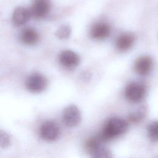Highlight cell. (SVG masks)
Masks as SVG:
<instances>
[{
	"label": "cell",
	"instance_id": "cell-7",
	"mask_svg": "<svg viewBox=\"0 0 158 158\" xmlns=\"http://www.w3.org/2000/svg\"><path fill=\"white\" fill-rule=\"evenodd\" d=\"M59 62L64 67L72 69L78 65L80 57L75 52L70 50H65L60 53Z\"/></svg>",
	"mask_w": 158,
	"mask_h": 158
},
{
	"label": "cell",
	"instance_id": "cell-20",
	"mask_svg": "<svg viewBox=\"0 0 158 158\" xmlns=\"http://www.w3.org/2000/svg\"><path fill=\"white\" fill-rule=\"evenodd\" d=\"M35 1H36V0H35Z\"/></svg>",
	"mask_w": 158,
	"mask_h": 158
},
{
	"label": "cell",
	"instance_id": "cell-9",
	"mask_svg": "<svg viewBox=\"0 0 158 158\" xmlns=\"http://www.w3.org/2000/svg\"><path fill=\"white\" fill-rule=\"evenodd\" d=\"M152 67V60L148 56H143L138 59L135 64V70L141 75L148 74Z\"/></svg>",
	"mask_w": 158,
	"mask_h": 158
},
{
	"label": "cell",
	"instance_id": "cell-8",
	"mask_svg": "<svg viewBox=\"0 0 158 158\" xmlns=\"http://www.w3.org/2000/svg\"><path fill=\"white\" fill-rule=\"evenodd\" d=\"M110 33V28L105 23H98L94 25L90 31V35L93 38L102 40L107 38Z\"/></svg>",
	"mask_w": 158,
	"mask_h": 158
},
{
	"label": "cell",
	"instance_id": "cell-3",
	"mask_svg": "<svg viewBox=\"0 0 158 158\" xmlns=\"http://www.w3.org/2000/svg\"><path fill=\"white\" fill-rule=\"evenodd\" d=\"M25 85L27 89L30 92L38 93L46 89L48 85V80L44 75L35 73L27 78Z\"/></svg>",
	"mask_w": 158,
	"mask_h": 158
},
{
	"label": "cell",
	"instance_id": "cell-14",
	"mask_svg": "<svg viewBox=\"0 0 158 158\" xmlns=\"http://www.w3.org/2000/svg\"><path fill=\"white\" fill-rule=\"evenodd\" d=\"M102 142V141H101L99 136L91 137L88 139H87V141H86L85 148L86 151L91 154L97 148L102 146L101 144Z\"/></svg>",
	"mask_w": 158,
	"mask_h": 158
},
{
	"label": "cell",
	"instance_id": "cell-17",
	"mask_svg": "<svg viewBox=\"0 0 158 158\" xmlns=\"http://www.w3.org/2000/svg\"><path fill=\"white\" fill-rule=\"evenodd\" d=\"M71 29L69 25H63L58 28L56 32V35L59 39L68 38L70 35Z\"/></svg>",
	"mask_w": 158,
	"mask_h": 158
},
{
	"label": "cell",
	"instance_id": "cell-15",
	"mask_svg": "<svg viewBox=\"0 0 158 158\" xmlns=\"http://www.w3.org/2000/svg\"><path fill=\"white\" fill-rule=\"evenodd\" d=\"M148 135L153 142L158 141V120L150 122L147 127Z\"/></svg>",
	"mask_w": 158,
	"mask_h": 158
},
{
	"label": "cell",
	"instance_id": "cell-6",
	"mask_svg": "<svg viewBox=\"0 0 158 158\" xmlns=\"http://www.w3.org/2000/svg\"><path fill=\"white\" fill-rule=\"evenodd\" d=\"M50 9L49 2L47 0H36L30 10L31 16L36 19L45 17Z\"/></svg>",
	"mask_w": 158,
	"mask_h": 158
},
{
	"label": "cell",
	"instance_id": "cell-12",
	"mask_svg": "<svg viewBox=\"0 0 158 158\" xmlns=\"http://www.w3.org/2000/svg\"><path fill=\"white\" fill-rule=\"evenodd\" d=\"M39 39L38 33L33 28H28L23 30L20 35L21 41L27 45L35 44Z\"/></svg>",
	"mask_w": 158,
	"mask_h": 158
},
{
	"label": "cell",
	"instance_id": "cell-2",
	"mask_svg": "<svg viewBox=\"0 0 158 158\" xmlns=\"http://www.w3.org/2000/svg\"><path fill=\"white\" fill-rule=\"evenodd\" d=\"M146 94L144 86L138 83H131L125 89V96L131 102H139L143 100Z\"/></svg>",
	"mask_w": 158,
	"mask_h": 158
},
{
	"label": "cell",
	"instance_id": "cell-19",
	"mask_svg": "<svg viewBox=\"0 0 158 158\" xmlns=\"http://www.w3.org/2000/svg\"><path fill=\"white\" fill-rule=\"evenodd\" d=\"M91 77V75L90 74L88 73V72H83L82 73H81V75H80V78L83 80H85V81H88L89 80Z\"/></svg>",
	"mask_w": 158,
	"mask_h": 158
},
{
	"label": "cell",
	"instance_id": "cell-10",
	"mask_svg": "<svg viewBox=\"0 0 158 158\" xmlns=\"http://www.w3.org/2000/svg\"><path fill=\"white\" fill-rule=\"evenodd\" d=\"M31 16L29 10L25 7H19L15 9L12 15V22L17 26L25 24Z\"/></svg>",
	"mask_w": 158,
	"mask_h": 158
},
{
	"label": "cell",
	"instance_id": "cell-16",
	"mask_svg": "<svg viewBox=\"0 0 158 158\" xmlns=\"http://www.w3.org/2000/svg\"><path fill=\"white\" fill-rule=\"evenodd\" d=\"M92 158H113L110 151L102 146H101L94 151L91 154Z\"/></svg>",
	"mask_w": 158,
	"mask_h": 158
},
{
	"label": "cell",
	"instance_id": "cell-11",
	"mask_svg": "<svg viewBox=\"0 0 158 158\" xmlns=\"http://www.w3.org/2000/svg\"><path fill=\"white\" fill-rule=\"evenodd\" d=\"M135 41V36L130 33H125L120 35L116 40L117 48L121 51H124L128 50L131 47Z\"/></svg>",
	"mask_w": 158,
	"mask_h": 158
},
{
	"label": "cell",
	"instance_id": "cell-5",
	"mask_svg": "<svg viewBox=\"0 0 158 158\" xmlns=\"http://www.w3.org/2000/svg\"><path fill=\"white\" fill-rule=\"evenodd\" d=\"M64 123L68 127H75L81 122V116L78 108L75 105L66 107L62 113Z\"/></svg>",
	"mask_w": 158,
	"mask_h": 158
},
{
	"label": "cell",
	"instance_id": "cell-18",
	"mask_svg": "<svg viewBox=\"0 0 158 158\" xmlns=\"http://www.w3.org/2000/svg\"><path fill=\"white\" fill-rule=\"evenodd\" d=\"M10 144V138L9 135L4 131L0 130V147L6 148Z\"/></svg>",
	"mask_w": 158,
	"mask_h": 158
},
{
	"label": "cell",
	"instance_id": "cell-4",
	"mask_svg": "<svg viewBox=\"0 0 158 158\" xmlns=\"http://www.w3.org/2000/svg\"><path fill=\"white\" fill-rule=\"evenodd\" d=\"M41 137L47 141L56 140L60 135V128L58 125L52 120H46L43 122L40 129Z\"/></svg>",
	"mask_w": 158,
	"mask_h": 158
},
{
	"label": "cell",
	"instance_id": "cell-13",
	"mask_svg": "<svg viewBox=\"0 0 158 158\" xmlns=\"http://www.w3.org/2000/svg\"><path fill=\"white\" fill-rule=\"evenodd\" d=\"M146 107L144 106H142L134 112L129 114L128 119L131 123H139L144 118L146 115Z\"/></svg>",
	"mask_w": 158,
	"mask_h": 158
},
{
	"label": "cell",
	"instance_id": "cell-1",
	"mask_svg": "<svg viewBox=\"0 0 158 158\" xmlns=\"http://www.w3.org/2000/svg\"><path fill=\"white\" fill-rule=\"evenodd\" d=\"M128 128V122L120 117L109 118L104 125L99 137L102 141H108L124 134Z\"/></svg>",
	"mask_w": 158,
	"mask_h": 158
}]
</instances>
